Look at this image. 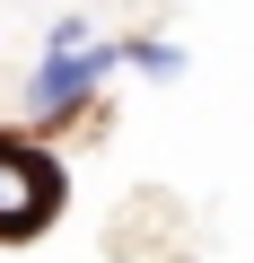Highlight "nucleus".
Masks as SVG:
<instances>
[{"label":"nucleus","mask_w":254,"mask_h":263,"mask_svg":"<svg viewBox=\"0 0 254 263\" xmlns=\"http://www.w3.org/2000/svg\"><path fill=\"white\" fill-rule=\"evenodd\" d=\"M114 62H123L114 44H88V27H79V18H62V27H53V53H44V62H35V79H27V105H35V114H79V105L105 88V70H114Z\"/></svg>","instance_id":"2"},{"label":"nucleus","mask_w":254,"mask_h":263,"mask_svg":"<svg viewBox=\"0 0 254 263\" xmlns=\"http://www.w3.org/2000/svg\"><path fill=\"white\" fill-rule=\"evenodd\" d=\"M62 202H70L62 158L35 149V141H9V132H0V246L44 237V228L62 219Z\"/></svg>","instance_id":"1"},{"label":"nucleus","mask_w":254,"mask_h":263,"mask_svg":"<svg viewBox=\"0 0 254 263\" xmlns=\"http://www.w3.org/2000/svg\"><path fill=\"white\" fill-rule=\"evenodd\" d=\"M123 62H141V70H158V79H175V70H184V53H175V44H158V35L123 44Z\"/></svg>","instance_id":"3"}]
</instances>
